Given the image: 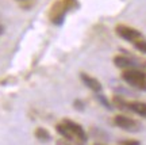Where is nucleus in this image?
Instances as JSON below:
<instances>
[{"label":"nucleus","mask_w":146,"mask_h":145,"mask_svg":"<svg viewBox=\"0 0 146 145\" xmlns=\"http://www.w3.org/2000/svg\"><path fill=\"white\" fill-rule=\"evenodd\" d=\"M122 79L126 83H129L131 87L138 88L141 91H146V73L141 69H125V72L122 73Z\"/></svg>","instance_id":"obj_1"},{"label":"nucleus","mask_w":146,"mask_h":145,"mask_svg":"<svg viewBox=\"0 0 146 145\" xmlns=\"http://www.w3.org/2000/svg\"><path fill=\"white\" fill-rule=\"evenodd\" d=\"M115 31H116V34L120 38H123V39H126V41H129V42H133V43L142 38L141 31H138L134 27L126 26V25H118Z\"/></svg>","instance_id":"obj_2"},{"label":"nucleus","mask_w":146,"mask_h":145,"mask_svg":"<svg viewBox=\"0 0 146 145\" xmlns=\"http://www.w3.org/2000/svg\"><path fill=\"white\" fill-rule=\"evenodd\" d=\"M114 124L123 130H127V132H138L141 129V125L137 122L135 119L130 118V117H126V115H115L114 118Z\"/></svg>","instance_id":"obj_3"},{"label":"nucleus","mask_w":146,"mask_h":145,"mask_svg":"<svg viewBox=\"0 0 146 145\" xmlns=\"http://www.w3.org/2000/svg\"><path fill=\"white\" fill-rule=\"evenodd\" d=\"M66 11H68V8L65 7V4H64L62 0L56 1V3L52 5L50 12H49L50 21H52L54 25H60V23H62L64 18H65V14H66Z\"/></svg>","instance_id":"obj_4"},{"label":"nucleus","mask_w":146,"mask_h":145,"mask_svg":"<svg viewBox=\"0 0 146 145\" xmlns=\"http://www.w3.org/2000/svg\"><path fill=\"white\" fill-rule=\"evenodd\" d=\"M64 124L70 129V132H72L73 136H74V138H77V140H80V141H87V133L84 132V129L78 124H76L74 121H69V119H65Z\"/></svg>","instance_id":"obj_5"},{"label":"nucleus","mask_w":146,"mask_h":145,"mask_svg":"<svg viewBox=\"0 0 146 145\" xmlns=\"http://www.w3.org/2000/svg\"><path fill=\"white\" fill-rule=\"evenodd\" d=\"M80 78L83 80V83L88 88H91L94 92H100L102 91V84H100V82L98 79L92 78V76H89L88 73H84V72L80 75Z\"/></svg>","instance_id":"obj_6"},{"label":"nucleus","mask_w":146,"mask_h":145,"mask_svg":"<svg viewBox=\"0 0 146 145\" xmlns=\"http://www.w3.org/2000/svg\"><path fill=\"white\" fill-rule=\"evenodd\" d=\"M127 109L131 110L133 113H135V114L146 118V103L145 102H139V100L127 102Z\"/></svg>","instance_id":"obj_7"},{"label":"nucleus","mask_w":146,"mask_h":145,"mask_svg":"<svg viewBox=\"0 0 146 145\" xmlns=\"http://www.w3.org/2000/svg\"><path fill=\"white\" fill-rule=\"evenodd\" d=\"M114 64L116 67L123 68V69H133V68H135V62L133 61L131 58L126 57V56H115Z\"/></svg>","instance_id":"obj_8"},{"label":"nucleus","mask_w":146,"mask_h":145,"mask_svg":"<svg viewBox=\"0 0 146 145\" xmlns=\"http://www.w3.org/2000/svg\"><path fill=\"white\" fill-rule=\"evenodd\" d=\"M56 130H57L60 134L64 138H66L68 141H72L74 140V136H73V133L70 132V129H69L66 125L64 124V122H61V124H58L57 126H56Z\"/></svg>","instance_id":"obj_9"},{"label":"nucleus","mask_w":146,"mask_h":145,"mask_svg":"<svg viewBox=\"0 0 146 145\" xmlns=\"http://www.w3.org/2000/svg\"><path fill=\"white\" fill-rule=\"evenodd\" d=\"M35 137L39 141H43V142H46V141L50 140L49 132H47L46 129H43V128H38V129L35 130Z\"/></svg>","instance_id":"obj_10"},{"label":"nucleus","mask_w":146,"mask_h":145,"mask_svg":"<svg viewBox=\"0 0 146 145\" xmlns=\"http://www.w3.org/2000/svg\"><path fill=\"white\" fill-rule=\"evenodd\" d=\"M134 46H135V49L137 50H139V52H142V53H145L146 54V41L145 39H138V41H135L134 42Z\"/></svg>","instance_id":"obj_11"},{"label":"nucleus","mask_w":146,"mask_h":145,"mask_svg":"<svg viewBox=\"0 0 146 145\" xmlns=\"http://www.w3.org/2000/svg\"><path fill=\"white\" fill-rule=\"evenodd\" d=\"M114 104L118 109H127V102L123 100L122 98H119V96H115L114 98Z\"/></svg>","instance_id":"obj_12"},{"label":"nucleus","mask_w":146,"mask_h":145,"mask_svg":"<svg viewBox=\"0 0 146 145\" xmlns=\"http://www.w3.org/2000/svg\"><path fill=\"white\" fill-rule=\"evenodd\" d=\"M62 1H64V4H65V7H66L68 10L77 5V0H62Z\"/></svg>","instance_id":"obj_13"},{"label":"nucleus","mask_w":146,"mask_h":145,"mask_svg":"<svg viewBox=\"0 0 146 145\" xmlns=\"http://www.w3.org/2000/svg\"><path fill=\"white\" fill-rule=\"evenodd\" d=\"M98 99H99L100 102H102V104H103V106H106V107H107L108 110L111 109V104H110V102L106 98H103V95H100L99 92H98Z\"/></svg>","instance_id":"obj_14"},{"label":"nucleus","mask_w":146,"mask_h":145,"mask_svg":"<svg viewBox=\"0 0 146 145\" xmlns=\"http://www.w3.org/2000/svg\"><path fill=\"white\" fill-rule=\"evenodd\" d=\"M120 145H141V144H139V141L137 140H126V141H122Z\"/></svg>","instance_id":"obj_15"},{"label":"nucleus","mask_w":146,"mask_h":145,"mask_svg":"<svg viewBox=\"0 0 146 145\" xmlns=\"http://www.w3.org/2000/svg\"><path fill=\"white\" fill-rule=\"evenodd\" d=\"M57 145H69V144H66L65 141H58V142H57Z\"/></svg>","instance_id":"obj_16"},{"label":"nucleus","mask_w":146,"mask_h":145,"mask_svg":"<svg viewBox=\"0 0 146 145\" xmlns=\"http://www.w3.org/2000/svg\"><path fill=\"white\" fill-rule=\"evenodd\" d=\"M3 31H4V27L0 25V34H3Z\"/></svg>","instance_id":"obj_17"},{"label":"nucleus","mask_w":146,"mask_h":145,"mask_svg":"<svg viewBox=\"0 0 146 145\" xmlns=\"http://www.w3.org/2000/svg\"><path fill=\"white\" fill-rule=\"evenodd\" d=\"M18 1H26V0H18Z\"/></svg>","instance_id":"obj_18"}]
</instances>
